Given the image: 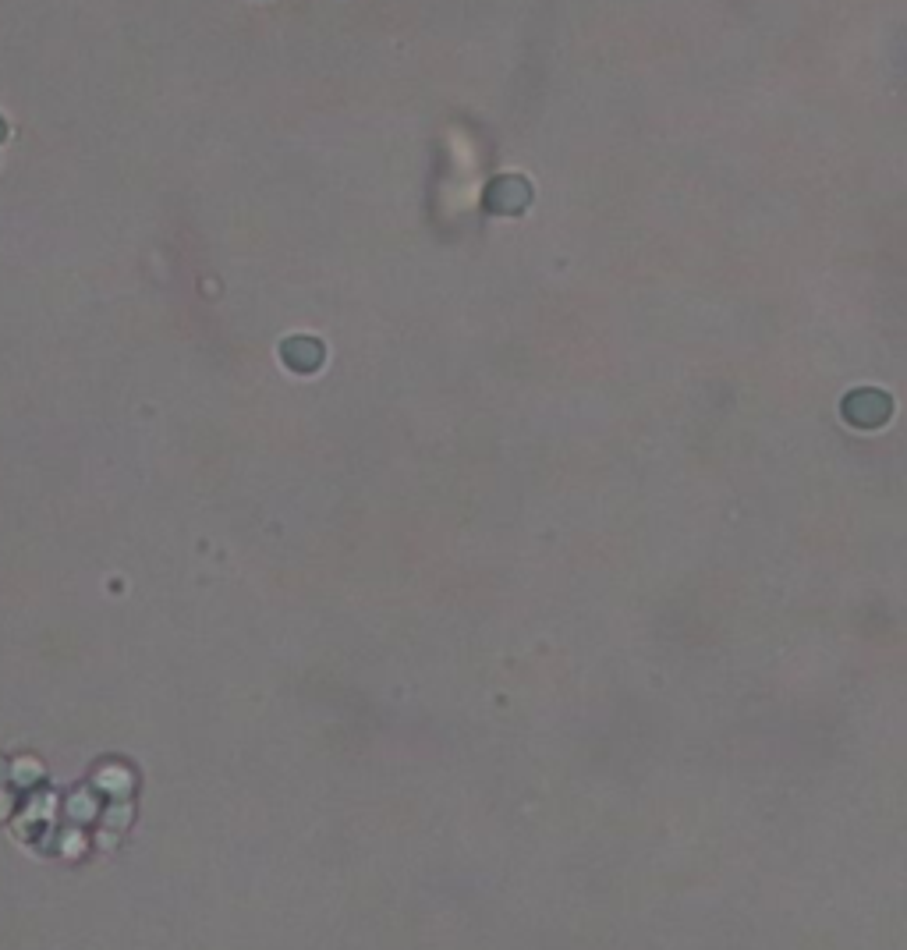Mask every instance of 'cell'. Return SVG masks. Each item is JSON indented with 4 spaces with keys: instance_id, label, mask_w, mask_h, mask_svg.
Returning a JSON list of instances; mask_svg holds the SVG:
<instances>
[{
    "instance_id": "1",
    "label": "cell",
    "mask_w": 907,
    "mask_h": 950,
    "mask_svg": "<svg viewBox=\"0 0 907 950\" xmlns=\"http://www.w3.org/2000/svg\"><path fill=\"white\" fill-rule=\"evenodd\" d=\"M840 408H844V419L851 422V426L872 429V426H883V422L890 419L893 401H890V394H883V390L861 387V390H854V394H847Z\"/></svg>"
},
{
    "instance_id": "2",
    "label": "cell",
    "mask_w": 907,
    "mask_h": 950,
    "mask_svg": "<svg viewBox=\"0 0 907 950\" xmlns=\"http://www.w3.org/2000/svg\"><path fill=\"white\" fill-rule=\"evenodd\" d=\"M486 203L489 210H497V213H521L532 203V188H528L525 178H500L489 185Z\"/></svg>"
},
{
    "instance_id": "3",
    "label": "cell",
    "mask_w": 907,
    "mask_h": 950,
    "mask_svg": "<svg viewBox=\"0 0 907 950\" xmlns=\"http://www.w3.org/2000/svg\"><path fill=\"white\" fill-rule=\"evenodd\" d=\"M284 359L291 369H305V373H312V369L323 362V344L312 341V337H295V341L284 344Z\"/></svg>"
},
{
    "instance_id": "4",
    "label": "cell",
    "mask_w": 907,
    "mask_h": 950,
    "mask_svg": "<svg viewBox=\"0 0 907 950\" xmlns=\"http://www.w3.org/2000/svg\"><path fill=\"white\" fill-rule=\"evenodd\" d=\"M0 139H4V125H0Z\"/></svg>"
}]
</instances>
